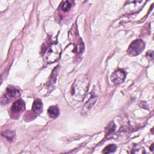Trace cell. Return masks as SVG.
<instances>
[{"label": "cell", "mask_w": 154, "mask_h": 154, "mask_svg": "<svg viewBox=\"0 0 154 154\" xmlns=\"http://www.w3.org/2000/svg\"><path fill=\"white\" fill-rule=\"evenodd\" d=\"M88 85L87 78L79 77L72 85V95L78 100H82L86 93Z\"/></svg>", "instance_id": "cell-1"}, {"label": "cell", "mask_w": 154, "mask_h": 154, "mask_svg": "<svg viewBox=\"0 0 154 154\" xmlns=\"http://www.w3.org/2000/svg\"><path fill=\"white\" fill-rule=\"evenodd\" d=\"M60 54V48L57 44L51 45L44 52L45 60L49 63L55 61L59 57Z\"/></svg>", "instance_id": "cell-2"}, {"label": "cell", "mask_w": 154, "mask_h": 154, "mask_svg": "<svg viewBox=\"0 0 154 154\" xmlns=\"http://www.w3.org/2000/svg\"><path fill=\"white\" fill-rule=\"evenodd\" d=\"M145 48V43L141 39L136 40L129 45L127 52L130 56H137L143 52Z\"/></svg>", "instance_id": "cell-3"}, {"label": "cell", "mask_w": 154, "mask_h": 154, "mask_svg": "<svg viewBox=\"0 0 154 154\" xmlns=\"http://www.w3.org/2000/svg\"><path fill=\"white\" fill-rule=\"evenodd\" d=\"M125 78V72L122 69H117L112 74L111 79L114 85H118L123 82Z\"/></svg>", "instance_id": "cell-4"}, {"label": "cell", "mask_w": 154, "mask_h": 154, "mask_svg": "<svg viewBox=\"0 0 154 154\" xmlns=\"http://www.w3.org/2000/svg\"><path fill=\"white\" fill-rule=\"evenodd\" d=\"M19 94L20 91L19 89L13 87H8L6 90V94L4 96V100H3L2 101H4L5 103V101H8L11 98L16 97Z\"/></svg>", "instance_id": "cell-5"}, {"label": "cell", "mask_w": 154, "mask_h": 154, "mask_svg": "<svg viewBox=\"0 0 154 154\" xmlns=\"http://www.w3.org/2000/svg\"><path fill=\"white\" fill-rule=\"evenodd\" d=\"M24 108L25 103L21 99L16 100L11 106V111L15 113H17L22 111Z\"/></svg>", "instance_id": "cell-6"}, {"label": "cell", "mask_w": 154, "mask_h": 154, "mask_svg": "<svg viewBox=\"0 0 154 154\" xmlns=\"http://www.w3.org/2000/svg\"><path fill=\"white\" fill-rule=\"evenodd\" d=\"M32 111L36 114H40L43 111V103L40 99H35L32 104Z\"/></svg>", "instance_id": "cell-7"}, {"label": "cell", "mask_w": 154, "mask_h": 154, "mask_svg": "<svg viewBox=\"0 0 154 154\" xmlns=\"http://www.w3.org/2000/svg\"><path fill=\"white\" fill-rule=\"evenodd\" d=\"M49 116L52 118H56L59 115V109L56 106H51L48 109Z\"/></svg>", "instance_id": "cell-8"}, {"label": "cell", "mask_w": 154, "mask_h": 154, "mask_svg": "<svg viewBox=\"0 0 154 154\" xmlns=\"http://www.w3.org/2000/svg\"><path fill=\"white\" fill-rule=\"evenodd\" d=\"M2 135L9 141H11L15 136V132L12 131L7 130L2 132Z\"/></svg>", "instance_id": "cell-9"}, {"label": "cell", "mask_w": 154, "mask_h": 154, "mask_svg": "<svg viewBox=\"0 0 154 154\" xmlns=\"http://www.w3.org/2000/svg\"><path fill=\"white\" fill-rule=\"evenodd\" d=\"M116 149H117V146L114 144H109L106 147H105V149H103L102 152L103 153H114L116 152Z\"/></svg>", "instance_id": "cell-10"}, {"label": "cell", "mask_w": 154, "mask_h": 154, "mask_svg": "<svg viewBox=\"0 0 154 154\" xmlns=\"http://www.w3.org/2000/svg\"><path fill=\"white\" fill-rule=\"evenodd\" d=\"M116 130V125L113 122H110L106 128V134L107 135L111 134Z\"/></svg>", "instance_id": "cell-11"}, {"label": "cell", "mask_w": 154, "mask_h": 154, "mask_svg": "<svg viewBox=\"0 0 154 154\" xmlns=\"http://www.w3.org/2000/svg\"><path fill=\"white\" fill-rule=\"evenodd\" d=\"M71 8V4L69 2V1H64L61 6V9L64 11H69Z\"/></svg>", "instance_id": "cell-12"}, {"label": "cell", "mask_w": 154, "mask_h": 154, "mask_svg": "<svg viewBox=\"0 0 154 154\" xmlns=\"http://www.w3.org/2000/svg\"><path fill=\"white\" fill-rule=\"evenodd\" d=\"M84 46L83 42L82 40H80L79 43L77 44V46L76 47V51L78 53H81L84 51Z\"/></svg>", "instance_id": "cell-13"}, {"label": "cell", "mask_w": 154, "mask_h": 154, "mask_svg": "<svg viewBox=\"0 0 154 154\" xmlns=\"http://www.w3.org/2000/svg\"><path fill=\"white\" fill-rule=\"evenodd\" d=\"M147 55L148 57H149L150 59H153V51H149L148 52H147Z\"/></svg>", "instance_id": "cell-14"}, {"label": "cell", "mask_w": 154, "mask_h": 154, "mask_svg": "<svg viewBox=\"0 0 154 154\" xmlns=\"http://www.w3.org/2000/svg\"><path fill=\"white\" fill-rule=\"evenodd\" d=\"M153 144H152V146H151V147H150V149H151V150H152V151H153Z\"/></svg>", "instance_id": "cell-15"}]
</instances>
